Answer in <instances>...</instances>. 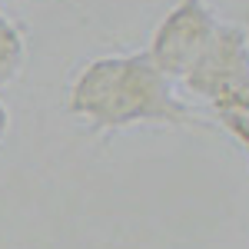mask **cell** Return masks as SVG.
<instances>
[{
  "label": "cell",
  "mask_w": 249,
  "mask_h": 249,
  "mask_svg": "<svg viewBox=\"0 0 249 249\" xmlns=\"http://www.w3.org/2000/svg\"><path fill=\"white\" fill-rule=\"evenodd\" d=\"M246 83H249V30L243 23L223 20L210 50L186 73L183 87H186V93L216 107Z\"/></svg>",
  "instance_id": "cell-3"
},
{
  "label": "cell",
  "mask_w": 249,
  "mask_h": 249,
  "mask_svg": "<svg viewBox=\"0 0 249 249\" xmlns=\"http://www.w3.org/2000/svg\"><path fill=\"white\" fill-rule=\"evenodd\" d=\"M27 30L0 10V90L20 80V73L27 70Z\"/></svg>",
  "instance_id": "cell-4"
},
{
  "label": "cell",
  "mask_w": 249,
  "mask_h": 249,
  "mask_svg": "<svg viewBox=\"0 0 249 249\" xmlns=\"http://www.w3.org/2000/svg\"><path fill=\"white\" fill-rule=\"evenodd\" d=\"M219 23L223 20L210 0H176L156 23L153 37L146 43V57L153 60V67L163 77L183 83L186 73L199 63V57L210 50Z\"/></svg>",
  "instance_id": "cell-2"
},
{
  "label": "cell",
  "mask_w": 249,
  "mask_h": 249,
  "mask_svg": "<svg viewBox=\"0 0 249 249\" xmlns=\"http://www.w3.org/2000/svg\"><path fill=\"white\" fill-rule=\"evenodd\" d=\"M213 113L223 123V130H226L236 143H243V150H249V83L239 87L232 96H226L223 103H216Z\"/></svg>",
  "instance_id": "cell-5"
},
{
  "label": "cell",
  "mask_w": 249,
  "mask_h": 249,
  "mask_svg": "<svg viewBox=\"0 0 249 249\" xmlns=\"http://www.w3.org/2000/svg\"><path fill=\"white\" fill-rule=\"evenodd\" d=\"M7 133H10V110H7L3 100H0V143L7 140Z\"/></svg>",
  "instance_id": "cell-6"
},
{
  "label": "cell",
  "mask_w": 249,
  "mask_h": 249,
  "mask_svg": "<svg viewBox=\"0 0 249 249\" xmlns=\"http://www.w3.org/2000/svg\"><path fill=\"white\" fill-rule=\"evenodd\" d=\"M67 113L93 136L130 126L213 130V120L176 93V83L156 70L146 50L87 60L67 87Z\"/></svg>",
  "instance_id": "cell-1"
}]
</instances>
